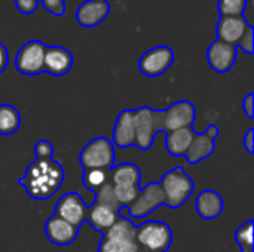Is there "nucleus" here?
<instances>
[{
  "mask_svg": "<svg viewBox=\"0 0 254 252\" xmlns=\"http://www.w3.org/2000/svg\"><path fill=\"white\" fill-rule=\"evenodd\" d=\"M244 149L249 154L254 153V128H250L244 137Z\"/></svg>",
  "mask_w": 254,
  "mask_h": 252,
  "instance_id": "473e14b6",
  "label": "nucleus"
},
{
  "mask_svg": "<svg viewBox=\"0 0 254 252\" xmlns=\"http://www.w3.org/2000/svg\"><path fill=\"white\" fill-rule=\"evenodd\" d=\"M109 180H110V169H101V168L83 169L82 181H83L85 189H88L91 192H97Z\"/></svg>",
  "mask_w": 254,
  "mask_h": 252,
  "instance_id": "b1692460",
  "label": "nucleus"
},
{
  "mask_svg": "<svg viewBox=\"0 0 254 252\" xmlns=\"http://www.w3.org/2000/svg\"><path fill=\"white\" fill-rule=\"evenodd\" d=\"M196 119L195 105L190 101L182 100L171 104L168 108L161 110V126L162 134L182 129V128H192Z\"/></svg>",
  "mask_w": 254,
  "mask_h": 252,
  "instance_id": "1a4fd4ad",
  "label": "nucleus"
},
{
  "mask_svg": "<svg viewBox=\"0 0 254 252\" xmlns=\"http://www.w3.org/2000/svg\"><path fill=\"white\" fill-rule=\"evenodd\" d=\"M46 45L42 40H28L24 43L15 56V68L18 73L24 76H37L45 73L43 61H45Z\"/></svg>",
  "mask_w": 254,
  "mask_h": 252,
  "instance_id": "0eeeda50",
  "label": "nucleus"
},
{
  "mask_svg": "<svg viewBox=\"0 0 254 252\" xmlns=\"http://www.w3.org/2000/svg\"><path fill=\"white\" fill-rule=\"evenodd\" d=\"M223 198L214 190H204L198 195L195 208L202 220H216L223 212Z\"/></svg>",
  "mask_w": 254,
  "mask_h": 252,
  "instance_id": "aec40b11",
  "label": "nucleus"
},
{
  "mask_svg": "<svg viewBox=\"0 0 254 252\" xmlns=\"http://www.w3.org/2000/svg\"><path fill=\"white\" fill-rule=\"evenodd\" d=\"M173 230L164 221L149 220L135 229L140 252H167L173 245Z\"/></svg>",
  "mask_w": 254,
  "mask_h": 252,
  "instance_id": "7ed1b4c3",
  "label": "nucleus"
},
{
  "mask_svg": "<svg viewBox=\"0 0 254 252\" xmlns=\"http://www.w3.org/2000/svg\"><path fill=\"white\" fill-rule=\"evenodd\" d=\"M217 6H219L217 9L220 12V16L241 15L246 6V0H219Z\"/></svg>",
  "mask_w": 254,
  "mask_h": 252,
  "instance_id": "a878e982",
  "label": "nucleus"
},
{
  "mask_svg": "<svg viewBox=\"0 0 254 252\" xmlns=\"http://www.w3.org/2000/svg\"><path fill=\"white\" fill-rule=\"evenodd\" d=\"M164 205H165V198L159 183H149L143 189H140L134 202L127 208L131 218L141 220Z\"/></svg>",
  "mask_w": 254,
  "mask_h": 252,
  "instance_id": "6e6552de",
  "label": "nucleus"
},
{
  "mask_svg": "<svg viewBox=\"0 0 254 252\" xmlns=\"http://www.w3.org/2000/svg\"><path fill=\"white\" fill-rule=\"evenodd\" d=\"M193 135L195 131L192 128H182V129L165 132L167 151L174 157H183L193 140Z\"/></svg>",
  "mask_w": 254,
  "mask_h": 252,
  "instance_id": "4be33fe9",
  "label": "nucleus"
},
{
  "mask_svg": "<svg viewBox=\"0 0 254 252\" xmlns=\"http://www.w3.org/2000/svg\"><path fill=\"white\" fill-rule=\"evenodd\" d=\"M113 146L128 149L135 144L134 129V110H122L116 119L113 129Z\"/></svg>",
  "mask_w": 254,
  "mask_h": 252,
  "instance_id": "a211bd4d",
  "label": "nucleus"
},
{
  "mask_svg": "<svg viewBox=\"0 0 254 252\" xmlns=\"http://www.w3.org/2000/svg\"><path fill=\"white\" fill-rule=\"evenodd\" d=\"M73 53L64 46H46L43 70L45 73L60 77L65 76L73 67Z\"/></svg>",
  "mask_w": 254,
  "mask_h": 252,
  "instance_id": "4468645a",
  "label": "nucleus"
},
{
  "mask_svg": "<svg viewBox=\"0 0 254 252\" xmlns=\"http://www.w3.org/2000/svg\"><path fill=\"white\" fill-rule=\"evenodd\" d=\"M79 163L83 169H112L115 166V146L112 140L107 137H97L91 140L80 150Z\"/></svg>",
  "mask_w": 254,
  "mask_h": 252,
  "instance_id": "423d86ee",
  "label": "nucleus"
},
{
  "mask_svg": "<svg viewBox=\"0 0 254 252\" xmlns=\"http://www.w3.org/2000/svg\"><path fill=\"white\" fill-rule=\"evenodd\" d=\"M254 221L249 220L244 224H241L235 232V241L240 247L241 252H254V239H253Z\"/></svg>",
  "mask_w": 254,
  "mask_h": 252,
  "instance_id": "393cba45",
  "label": "nucleus"
},
{
  "mask_svg": "<svg viewBox=\"0 0 254 252\" xmlns=\"http://www.w3.org/2000/svg\"><path fill=\"white\" fill-rule=\"evenodd\" d=\"M176 53L168 46H155L146 50L140 61L138 68L147 77H159L168 71V68L174 64Z\"/></svg>",
  "mask_w": 254,
  "mask_h": 252,
  "instance_id": "9d476101",
  "label": "nucleus"
},
{
  "mask_svg": "<svg viewBox=\"0 0 254 252\" xmlns=\"http://www.w3.org/2000/svg\"><path fill=\"white\" fill-rule=\"evenodd\" d=\"M45 235L51 244L57 247H68L77 239L79 229L63 218L52 215L45 223Z\"/></svg>",
  "mask_w": 254,
  "mask_h": 252,
  "instance_id": "2eb2a0df",
  "label": "nucleus"
},
{
  "mask_svg": "<svg viewBox=\"0 0 254 252\" xmlns=\"http://www.w3.org/2000/svg\"><path fill=\"white\" fill-rule=\"evenodd\" d=\"M159 186L164 192L165 206L171 209H177L183 206L193 193V181L186 174L182 166L173 168L164 174L159 181Z\"/></svg>",
  "mask_w": 254,
  "mask_h": 252,
  "instance_id": "f03ea898",
  "label": "nucleus"
},
{
  "mask_svg": "<svg viewBox=\"0 0 254 252\" xmlns=\"http://www.w3.org/2000/svg\"><path fill=\"white\" fill-rule=\"evenodd\" d=\"M110 13L109 0H86L76 12V21L85 28H92L100 25Z\"/></svg>",
  "mask_w": 254,
  "mask_h": 252,
  "instance_id": "dca6fc26",
  "label": "nucleus"
},
{
  "mask_svg": "<svg viewBox=\"0 0 254 252\" xmlns=\"http://www.w3.org/2000/svg\"><path fill=\"white\" fill-rule=\"evenodd\" d=\"M237 58L238 48L219 39H216L207 50V61L216 73H228L235 65Z\"/></svg>",
  "mask_w": 254,
  "mask_h": 252,
  "instance_id": "ddd939ff",
  "label": "nucleus"
},
{
  "mask_svg": "<svg viewBox=\"0 0 254 252\" xmlns=\"http://www.w3.org/2000/svg\"><path fill=\"white\" fill-rule=\"evenodd\" d=\"M250 28V25L246 22L243 15H234V16H220L216 34L217 39L231 45H235L240 42V39L244 36V33Z\"/></svg>",
  "mask_w": 254,
  "mask_h": 252,
  "instance_id": "f3484780",
  "label": "nucleus"
},
{
  "mask_svg": "<svg viewBox=\"0 0 254 252\" xmlns=\"http://www.w3.org/2000/svg\"><path fill=\"white\" fill-rule=\"evenodd\" d=\"M219 128L216 125H210L207 128L205 132L202 134H196L193 135V140L185 154L186 160L190 163V165H195V163H199L202 160H205L207 157H210L213 153H214V140L217 138L219 135Z\"/></svg>",
  "mask_w": 254,
  "mask_h": 252,
  "instance_id": "f8f14e48",
  "label": "nucleus"
},
{
  "mask_svg": "<svg viewBox=\"0 0 254 252\" xmlns=\"http://www.w3.org/2000/svg\"><path fill=\"white\" fill-rule=\"evenodd\" d=\"M21 126V114L10 104H0V135L15 134Z\"/></svg>",
  "mask_w": 254,
  "mask_h": 252,
  "instance_id": "5701e85b",
  "label": "nucleus"
},
{
  "mask_svg": "<svg viewBox=\"0 0 254 252\" xmlns=\"http://www.w3.org/2000/svg\"><path fill=\"white\" fill-rule=\"evenodd\" d=\"M237 48H240V49H243L246 53H249V55H253L254 52V28L253 27H250L246 33H244V36L240 39V42L237 43Z\"/></svg>",
  "mask_w": 254,
  "mask_h": 252,
  "instance_id": "c85d7f7f",
  "label": "nucleus"
},
{
  "mask_svg": "<svg viewBox=\"0 0 254 252\" xmlns=\"http://www.w3.org/2000/svg\"><path fill=\"white\" fill-rule=\"evenodd\" d=\"M241 15L246 19V22L254 28V0H246V6Z\"/></svg>",
  "mask_w": 254,
  "mask_h": 252,
  "instance_id": "7c9ffc66",
  "label": "nucleus"
},
{
  "mask_svg": "<svg viewBox=\"0 0 254 252\" xmlns=\"http://www.w3.org/2000/svg\"><path fill=\"white\" fill-rule=\"evenodd\" d=\"M7 64H9V52L7 48L0 42V74L7 68Z\"/></svg>",
  "mask_w": 254,
  "mask_h": 252,
  "instance_id": "72a5a7b5",
  "label": "nucleus"
},
{
  "mask_svg": "<svg viewBox=\"0 0 254 252\" xmlns=\"http://www.w3.org/2000/svg\"><path fill=\"white\" fill-rule=\"evenodd\" d=\"M98 252H101V251H98Z\"/></svg>",
  "mask_w": 254,
  "mask_h": 252,
  "instance_id": "f704fd0d",
  "label": "nucleus"
},
{
  "mask_svg": "<svg viewBox=\"0 0 254 252\" xmlns=\"http://www.w3.org/2000/svg\"><path fill=\"white\" fill-rule=\"evenodd\" d=\"M141 180V171L135 163H121L110 169V183L113 187L128 189L138 187Z\"/></svg>",
  "mask_w": 254,
  "mask_h": 252,
  "instance_id": "412c9836",
  "label": "nucleus"
},
{
  "mask_svg": "<svg viewBox=\"0 0 254 252\" xmlns=\"http://www.w3.org/2000/svg\"><path fill=\"white\" fill-rule=\"evenodd\" d=\"M243 108H244V113L249 119H254V94L250 92L244 101H243Z\"/></svg>",
  "mask_w": 254,
  "mask_h": 252,
  "instance_id": "2f4dec72",
  "label": "nucleus"
},
{
  "mask_svg": "<svg viewBox=\"0 0 254 252\" xmlns=\"http://www.w3.org/2000/svg\"><path fill=\"white\" fill-rule=\"evenodd\" d=\"M71 226L80 229L88 217V205L83 202L82 196L76 192L63 195L55 203V214Z\"/></svg>",
  "mask_w": 254,
  "mask_h": 252,
  "instance_id": "9b49d317",
  "label": "nucleus"
},
{
  "mask_svg": "<svg viewBox=\"0 0 254 252\" xmlns=\"http://www.w3.org/2000/svg\"><path fill=\"white\" fill-rule=\"evenodd\" d=\"M135 229L128 218L119 215L118 221L103 233V239L98 245L101 252H140L135 241Z\"/></svg>",
  "mask_w": 254,
  "mask_h": 252,
  "instance_id": "20e7f679",
  "label": "nucleus"
},
{
  "mask_svg": "<svg viewBox=\"0 0 254 252\" xmlns=\"http://www.w3.org/2000/svg\"><path fill=\"white\" fill-rule=\"evenodd\" d=\"M42 6L55 16H63L65 13V0H40Z\"/></svg>",
  "mask_w": 254,
  "mask_h": 252,
  "instance_id": "cd10ccee",
  "label": "nucleus"
},
{
  "mask_svg": "<svg viewBox=\"0 0 254 252\" xmlns=\"http://www.w3.org/2000/svg\"><path fill=\"white\" fill-rule=\"evenodd\" d=\"M65 172L60 162L54 159H36L25 169V174L18 180V184L25 189V193L34 201H46L52 198L63 186Z\"/></svg>",
  "mask_w": 254,
  "mask_h": 252,
  "instance_id": "f257e3e1",
  "label": "nucleus"
},
{
  "mask_svg": "<svg viewBox=\"0 0 254 252\" xmlns=\"http://www.w3.org/2000/svg\"><path fill=\"white\" fill-rule=\"evenodd\" d=\"M40 0H15L16 9L24 15H31L37 10Z\"/></svg>",
  "mask_w": 254,
  "mask_h": 252,
  "instance_id": "c756f323",
  "label": "nucleus"
},
{
  "mask_svg": "<svg viewBox=\"0 0 254 252\" xmlns=\"http://www.w3.org/2000/svg\"><path fill=\"white\" fill-rule=\"evenodd\" d=\"M119 215H121V209H115L112 206L92 202L91 205H88L86 220L94 230L100 233H106L118 221Z\"/></svg>",
  "mask_w": 254,
  "mask_h": 252,
  "instance_id": "6ab92c4d",
  "label": "nucleus"
},
{
  "mask_svg": "<svg viewBox=\"0 0 254 252\" xmlns=\"http://www.w3.org/2000/svg\"><path fill=\"white\" fill-rule=\"evenodd\" d=\"M34 154L39 160H48L54 156V146L48 140H39L34 146Z\"/></svg>",
  "mask_w": 254,
  "mask_h": 252,
  "instance_id": "bb28decb",
  "label": "nucleus"
},
{
  "mask_svg": "<svg viewBox=\"0 0 254 252\" xmlns=\"http://www.w3.org/2000/svg\"><path fill=\"white\" fill-rule=\"evenodd\" d=\"M134 129H135V147L146 151L153 146L158 132H162L161 110L150 107H140L134 110Z\"/></svg>",
  "mask_w": 254,
  "mask_h": 252,
  "instance_id": "39448f33",
  "label": "nucleus"
}]
</instances>
